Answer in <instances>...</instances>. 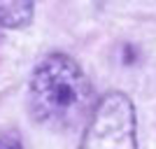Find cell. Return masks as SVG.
Segmentation results:
<instances>
[{"mask_svg":"<svg viewBox=\"0 0 156 149\" xmlns=\"http://www.w3.org/2000/svg\"><path fill=\"white\" fill-rule=\"evenodd\" d=\"M33 119L56 130H70L89 121L93 107V86L82 65L68 54H47L33 70L28 86Z\"/></svg>","mask_w":156,"mask_h":149,"instance_id":"obj_1","label":"cell"},{"mask_svg":"<svg viewBox=\"0 0 156 149\" xmlns=\"http://www.w3.org/2000/svg\"><path fill=\"white\" fill-rule=\"evenodd\" d=\"M79 149H137V119L124 91H110L96 103Z\"/></svg>","mask_w":156,"mask_h":149,"instance_id":"obj_2","label":"cell"},{"mask_svg":"<svg viewBox=\"0 0 156 149\" xmlns=\"http://www.w3.org/2000/svg\"><path fill=\"white\" fill-rule=\"evenodd\" d=\"M37 0H0V28H23L33 21Z\"/></svg>","mask_w":156,"mask_h":149,"instance_id":"obj_3","label":"cell"},{"mask_svg":"<svg viewBox=\"0 0 156 149\" xmlns=\"http://www.w3.org/2000/svg\"><path fill=\"white\" fill-rule=\"evenodd\" d=\"M0 149H23V142L16 133H0Z\"/></svg>","mask_w":156,"mask_h":149,"instance_id":"obj_4","label":"cell"}]
</instances>
